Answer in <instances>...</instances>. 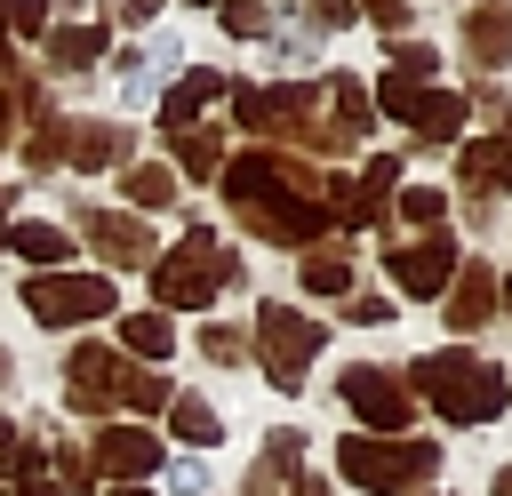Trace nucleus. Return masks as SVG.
Listing matches in <instances>:
<instances>
[{"label":"nucleus","instance_id":"9","mask_svg":"<svg viewBox=\"0 0 512 496\" xmlns=\"http://www.w3.org/2000/svg\"><path fill=\"white\" fill-rule=\"evenodd\" d=\"M384 264H392V288H400V296H440V288L456 280V264H464V256H456V240H448V232H424V240H392V256H384Z\"/></svg>","mask_w":512,"mask_h":496},{"label":"nucleus","instance_id":"8","mask_svg":"<svg viewBox=\"0 0 512 496\" xmlns=\"http://www.w3.org/2000/svg\"><path fill=\"white\" fill-rule=\"evenodd\" d=\"M336 392H344V408H352L368 432H384V440H400V424L416 416V392H408L392 368H376V360L344 368V376H336Z\"/></svg>","mask_w":512,"mask_h":496},{"label":"nucleus","instance_id":"3","mask_svg":"<svg viewBox=\"0 0 512 496\" xmlns=\"http://www.w3.org/2000/svg\"><path fill=\"white\" fill-rule=\"evenodd\" d=\"M64 384H72V408H88V416H112V408H160V400H168V384H160L144 360H120V352H104V344H72Z\"/></svg>","mask_w":512,"mask_h":496},{"label":"nucleus","instance_id":"40","mask_svg":"<svg viewBox=\"0 0 512 496\" xmlns=\"http://www.w3.org/2000/svg\"><path fill=\"white\" fill-rule=\"evenodd\" d=\"M504 304H512V280H504Z\"/></svg>","mask_w":512,"mask_h":496},{"label":"nucleus","instance_id":"17","mask_svg":"<svg viewBox=\"0 0 512 496\" xmlns=\"http://www.w3.org/2000/svg\"><path fill=\"white\" fill-rule=\"evenodd\" d=\"M104 56V24H64V32H48V64L56 72H88Z\"/></svg>","mask_w":512,"mask_h":496},{"label":"nucleus","instance_id":"10","mask_svg":"<svg viewBox=\"0 0 512 496\" xmlns=\"http://www.w3.org/2000/svg\"><path fill=\"white\" fill-rule=\"evenodd\" d=\"M88 464L104 472V480H120V488H136L152 464H160V440L144 432V424H96V448H88Z\"/></svg>","mask_w":512,"mask_h":496},{"label":"nucleus","instance_id":"16","mask_svg":"<svg viewBox=\"0 0 512 496\" xmlns=\"http://www.w3.org/2000/svg\"><path fill=\"white\" fill-rule=\"evenodd\" d=\"M216 88H224V72H184V80H176V96L160 104V136H184V128H192V112H200Z\"/></svg>","mask_w":512,"mask_h":496},{"label":"nucleus","instance_id":"32","mask_svg":"<svg viewBox=\"0 0 512 496\" xmlns=\"http://www.w3.org/2000/svg\"><path fill=\"white\" fill-rule=\"evenodd\" d=\"M312 16L320 24H352V0H312Z\"/></svg>","mask_w":512,"mask_h":496},{"label":"nucleus","instance_id":"14","mask_svg":"<svg viewBox=\"0 0 512 496\" xmlns=\"http://www.w3.org/2000/svg\"><path fill=\"white\" fill-rule=\"evenodd\" d=\"M464 184H472V192H512V128L464 144Z\"/></svg>","mask_w":512,"mask_h":496},{"label":"nucleus","instance_id":"25","mask_svg":"<svg viewBox=\"0 0 512 496\" xmlns=\"http://www.w3.org/2000/svg\"><path fill=\"white\" fill-rule=\"evenodd\" d=\"M216 8H224V32L232 40H264L272 32V8L264 0H216Z\"/></svg>","mask_w":512,"mask_h":496},{"label":"nucleus","instance_id":"36","mask_svg":"<svg viewBox=\"0 0 512 496\" xmlns=\"http://www.w3.org/2000/svg\"><path fill=\"white\" fill-rule=\"evenodd\" d=\"M0 240H8V192H0Z\"/></svg>","mask_w":512,"mask_h":496},{"label":"nucleus","instance_id":"11","mask_svg":"<svg viewBox=\"0 0 512 496\" xmlns=\"http://www.w3.org/2000/svg\"><path fill=\"white\" fill-rule=\"evenodd\" d=\"M80 232H88L112 264H144V256H152V232H144L136 216H120V208H96V200H88V208H80Z\"/></svg>","mask_w":512,"mask_h":496},{"label":"nucleus","instance_id":"5","mask_svg":"<svg viewBox=\"0 0 512 496\" xmlns=\"http://www.w3.org/2000/svg\"><path fill=\"white\" fill-rule=\"evenodd\" d=\"M432 464H440V448H432V440L344 432V448H336V472H344L352 488H368V496H408L416 480H432Z\"/></svg>","mask_w":512,"mask_h":496},{"label":"nucleus","instance_id":"23","mask_svg":"<svg viewBox=\"0 0 512 496\" xmlns=\"http://www.w3.org/2000/svg\"><path fill=\"white\" fill-rule=\"evenodd\" d=\"M136 208H168L176 200V168H128V184H120Z\"/></svg>","mask_w":512,"mask_h":496},{"label":"nucleus","instance_id":"26","mask_svg":"<svg viewBox=\"0 0 512 496\" xmlns=\"http://www.w3.org/2000/svg\"><path fill=\"white\" fill-rule=\"evenodd\" d=\"M392 72H416V80H432V72H440V56H432L424 40H416V48L400 40V48H392Z\"/></svg>","mask_w":512,"mask_h":496},{"label":"nucleus","instance_id":"13","mask_svg":"<svg viewBox=\"0 0 512 496\" xmlns=\"http://www.w3.org/2000/svg\"><path fill=\"white\" fill-rule=\"evenodd\" d=\"M464 56L472 64H504L512 56V0H480L464 16Z\"/></svg>","mask_w":512,"mask_h":496},{"label":"nucleus","instance_id":"35","mask_svg":"<svg viewBox=\"0 0 512 496\" xmlns=\"http://www.w3.org/2000/svg\"><path fill=\"white\" fill-rule=\"evenodd\" d=\"M0 64H8V0H0Z\"/></svg>","mask_w":512,"mask_h":496},{"label":"nucleus","instance_id":"1","mask_svg":"<svg viewBox=\"0 0 512 496\" xmlns=\"http://www.w3.org/2000/svg\"><path fill=\"white\" fill-rule=\"evenodd\" d=\"M224 192H232V208H240V224L256 232V240H320L336 216H328V200H312V192H328L312 168H296L288 152H240L232 168H224Z\"/></svg>","mask_w":512,"mask_h":496},{"label":"nucleus","instance_id":"27","mask_svg":"<svg viewBox=\"0 0 512 496\" xmlns=\"http://www.w3.org/2000/svg\"><path fill=\"white\" fill-rule=\"evenodd\" d=\"M400 216H408V224H432V216H440V192H432V184L400 192Z\"/></svg>","mask_w":512,"mask_h":496},{"label":"nucleus","instance_id":"22","mask_svg":"<svg viewBox=\"0 0 512 496\" xmlns=\"http://www.w3.org/2000/svg\"><path fill=\"white\" fill-rule=\"evenodd\" d=\"M176 144V160L192 168V176H224V144L216 136H200V128H184V136H168Z\"/></svg>","mask_w":512,"mask_h":496},{"label":"nucleus","instance_id":"6","mask_svg":"<svg viewBox=\"0 0 512 496\" xmlns=\"http://www.w3.org/2000/svg\"><path fill=\"white\" fill-rule=\"evenodd\" d=\"M24 312L40 328H72V320H112L120 296L104 272H24Z\"/></svg>","mask_w":512,"mask_h":496},{"label":"nucleus","instance_id":"4","mask_svg":"<svg viewBox=\"0 0 512 496\" xmlns=\"http://www.w3.org/2000/svg\"><path fill=\"white\" fill-rule=\"evenodd\" d=\"M224 280H240V264L216 248V232H208V224H192V232L152 264V312H200Z\"/></svg>","mask_w":512,"mask_h":496},{"label":"nucleus","instance_id":"20","mask_svg":"<svg viewBox=\"0 0 512 496\" xmlns=\"http://www.w3.org/2000/svg\"><path fill=\"white\" fill-rule=\"evenodd\" d=\"M120 344H128V360H168L176 328H168L160 312H136V320H120Z\"/></svg>","mask_w":512,"mask_h":496},{"label":"nucleus","instance_id":"37","mask_svg":"<svg viewBox=\"0 0 512 496\" xmlns=\"http://www.w3.org/2000/svg\"><path fill=\"white\" fill-rule=\"evenodd\" d=\"M304 496H328V488H320V480H304Z\"/></svg>","mask_w":512,"mask_h":496},{"label":"nucleus","instance_id":"21","mask_svg":"<svg viewBox=\"0 0 512 496\" xmlns=\"http://www.w3.org/2000/svg\"><path fill=\"white\" fill-rule=\"evenodd\" d=\"M168 424H176V440H192V448H208V440L224 432V424H216V408H208V400H192V392H184V400H168Z\"/></svg>","mask_w":512,"mask_h":496},{"label":"nucleus","instance_id":"38","mask_svg":"<svg viewBox=\"0 0 512 496\" xmlns=\"http://www.w3.org/2000/svg\"><path fill=\"white\" fill-rule=\"evenodd\" d=\"M112 496H144V488H112Z\"/></svg>","mask_w":512,"mask_h":496},{"label":"nucleus","instance_id":"15","mask_svg":"<svg viewBox=\"0 0 512 496\" xmlns=\"http://www.w3.org/2000/svg\"><path fill=\"white\" fill-rule=\"evenodd\" d=\"M128 128H112V120H72V144H64V160H80V168H112V160H128Z\"/></svg>","mask_w":512,"mask_h":496},{"label":"nucleus","instance_id":"39","mask_svg":"<svg viewBox=\"0 0 512 496\" xmlns=\"http://www.w3.org/2000/svg\"><path fill=\"white\" fill-rule=\"evenodd\" d=\"M8 440H16V432H8V424H0V448H8Z\"/></svg>","mask_w":512,"mask_h":496},{"label":"nucleus","instance_id":"24","mask_svg":"<svg viewBox=\"0 0 512 496\" xmlns=\"http://www.w3.org/2000/svg\"><path fill=\"white\" fill-rule=\"evenodd\" d=\"M304 288H312V296H352V264L320 248V256H304Z\"/></svg>","mask_w":512,"mask_h":496},{"label":"nucleus","instance_id":"28","mask_svg":"<svg viewBox=\"0 0 512 496\" xmlns=\"http://www.w3.org/2000/svg\"><path fill=\"white\" fill-rule=\"evenodd\" d=\"M344 320H352V328H384V320H392V304H384V296H352V304H344Z\"/></svg>","mask_w":512,"mask_h":496},{"label":"nucleus","instance_id":"33","mask_svg":"<svg viewBox=\"0 0 512 496\" xmlns=\"http://www.w3.org/2000/svg\"><path fill=\"white\" fill-rule=\"evenodd\" d=\"M360 8H368V16H376V24H400V16H408V8H400V0H360Z\"/></svg>","mask_w":512,"mask_h":496},{"label":"nucleus","instance_id":"12","mask_svg":"<svg viewBox=\"0 0 512 496\" xmlns=\"http://www.w3.org/2000/svg\"><path fill=\"white\" fill-rule=\"evenodd\" d=\"M496 272L488 264H456V280H448V328H480L488 312H496Z\"/></svg>","mask_w":512,"mask_h":496},{"label":"nucleus","instance_id":"31","mask_svg":"<svg viewBox=\"0 0 512 496\" xmlns=\"http://www.w3.org/2000/svg\"><path fill=\"white\" fill-rule=\"evenodd\" d=\"M8 24H16V32H40V24H48V0H8Z\"/></svg>","mask_w":512,"mask_h":496},{"label":"nucleus","instance_id":"34","mask_svg":"<svg viewBox=\"0 0 512 496\" xmlns=\"http://www.w3.org/2000/svg\"><path fill=\"white\" fill-rule=\"evenodd\" d=\"M16 488H24V496H64L56 480H16Z\"/></svg>","mask_w":512,"mask_h":496},{"label":"nucleus","instance_id":"30","mask_svg":"<svg viewBox=\"0 0 512 496\" xmlns=\"http://www.w3.org/2000/svg\"><path fill=\"white\" fill-rule=\"evenodd\" d=\"M168 480L192 496V488H208V464H200V456H176V464H168Z\"/></svg>","mask_w":512,"mask_h":496},{"label":"nucleus","instance_id":"18","mask_svg":"<svg viewBox=\"0 0 512 496\" xmlns=\"http://www.w3.org/2000/svg\"><path fill=\"white\" fill-rule=\"evenodd\" d=\"M408 128L424 136V144H456V128H464V96H416V112H408Z\"/></svg>","mask_w":512,"mask_h":496},{"label":"nucleus","instance_id":"2","mask_svg":"<svg viewBox=\"0 0 512 496\" xmlns=\"http://www.w3.org/2000/svg\"><path fill=\"white\" fill-rule=\"evenodd\" d=\"M416 392H424L448 424H496V416L512 408L504 368H496V360H480V352H464V344L424 352V360H416Z\"/></svg>","mask_w":512,"mask_h":496},{"label":"nucleus","instance_id":"29","mask_svg":"<svg viewBox=\"0 0 512 496\" xmlns=\"http://www.w3.org/2000/svg\"><path fill=\"white\" fill-rule=\"evenodd\" d=\"M200 352H208V360H224V368H232V360H240V352H248V344H240V336H232V328H224V320H216V328H208V336H200Z\"/></svg>","mask_w":512,"mask_h":496},{"label":"nucleus","instance_id":"19","mask_svg":"<svg viewBox=\"0 0 512 496\" xmlns=\"http://www.w3.org/2000/svg\"><path fill=\"white\" fill-rule=\"evenodd\" d=\"M8 248H16L32 272H64V256H72V240H64L56 224H16V232H8Z\"/></svg>","mask_w":512,"mask_h":496},{"label":"nucleus","instance_id":"7","mask_svg":"<svg viewBox=\"0 0 512 496\" xmlns=\"http://www.w3.org/2000/svg\"><path fill=\"white\" fill-rule=\"evenodd\" d=\"M320 320L312 312H296V304H264L256 312V360H264V376L280 384V392H296V376L312 368V352H320Z\"/></svg>","mask_w":512,"mask_h":496}]
</instances>
